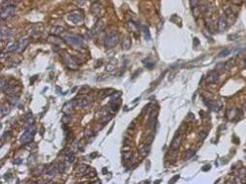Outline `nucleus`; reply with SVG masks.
I'll list each match as a JSON object with an SVG mask.
<instances>
[{
  "label": "nucleus",
  "instance_id": "f257e3e1",
  "mask_svg": "<svg viewBox=\"0 0 246 184\" xmlns=\"http://www.w3.org/2000/svg\"><path fill=\"white\" fill-rule=\"evenodd\" d=\"M63 40H64L68 45L73 46L75 48H80V46L82 45V40L80 39V37L73 35V34H67V35L63 38Z\"/></svg>",
  "mask_w": 246,
  "mask_h": 184
},
{
  "label": "nucleus",
  "instance_id": "f03ea898",
  "mask_svg": "<svg viewBox=\"0 0 246 184\" xmlns=\"http://www.w3.org/2000/svg\"><path fill=\"white\" fill-rule=\"evenodd\" d=\"M118 34L115 33V32H111L107 35L106 39H105V46L106 48H114L115 45L118 43Z\"/></svg>",
  "mask_w": 246,
  "mask_h": 184
},
{
  "label": "nucleus",
  "instance_id": "7ed1b4c3",
  "mask_svg": "<svg viewBox=\"0 0 246 184\" xmlns=\"http://www.w3.org/2000/svg\"><path fill=\"white\" fill-rule=\"evenodd\" d=\"M34 135H35V128L33 127V126L30 125L29 128H27L26 130H25V132L24 134L21 135V139H19V140H21V143H27V142H30L31 140H32Z\"/></svg>",
  "mask_w": 246,
  "mask_h": 184
},
{
  "label": "nucleus",
  "instance_id": "20e7f679",
  "mask_svg": "<svg viewBox=\"0 0 246 184\" xmlns=\"http://www.w3.org/2000/svg\"><path fill=\"white\" fill-rule=\"evenodd\" d=\"M67 19L75 24H80L83 21V16L80 11H73L69 13L67 15Z\"/></svg>",
  "mask_w": 246,
  "mask_h": 184
},
{
  "label": "nucleus",
  "instance_id": "39448f33",
  "mask_svg": "<svg viewBox=\"0 0 246 184\" xmlns=\"http://www.w3.org/2000/svg\"><path fill=\"white\" fill-rule=\"evenodd\" d=\"M16 12V6L15 5H7L6 7L2 6V9H1V19H7L9 17H12L14 14Z\"/></svg>",
  "mask_w": 246,
  "mask_h": 184
},
{
  "label": "nucleus",
  "instance_id": "423d86ee",
  "mask_svg": "<svg viewBox=\"0 0 246 184\" xmlns=\"http://www.w3.org/2000/svg\"><path fill=\"white\" fill-rule=\"evenodd\" d=\"M62 59L66 64V66H67L70 70H76V69L78 68V65H77L76 61H75L74 58L69 53H63L62 54Z\"/></svg>",
  "mask_w": 246,
  "mask_h": 184
},
{
  "label": "nucleus",
  "instance_id": "0eeeda50",
  "mask_svg": "<svg viewBox=\"0 0 246 184\" xmlns=\"http://www.w3.org/2000/svg\"><path fill=\"white\" fill-rule=\"evenodd\" d=\"M219 79V73L215 71H211L208 73L207 77V83H215Z\"/></svg>",
  "mask_w": 246,
  "mask_h": 184
},
{
  "label": "nucleus",
  "instance_id": "6e6552de",
  "mask_svg": "<svg viewBox=\"0 0 246 184\" xmlns=\"http://www.w3.org/2000/svg\"><path fill=\"white\" fill-rule=\"evenodd\" d=\"M75 107H76V106H75L74 101L68 102V103H66L64 106H63L62 111H63V113H64L68 114V116H70V114L74 111V108Z\"/></svg>",
  "mask_w": 246,
  "mask_h": 184
},
{
  "label": "nucleus",
  "instance_id": "1a4fd4ad",
  "mask_svg": "<svg viewBox=\"0 0 246 184\" xmlns=\"http://www.w3.org/2000/svg\"><path fill=\"white\" fill-rule=\"evenodd\" d=\"M18 43H19V50H18V53H21V51H24L25 48H26V47L28 46V44H29V40L26 39V38H21Z\"/></svg>",
  "mask_w": 246,
  "mask_h": 184
},
{
  "label": "nucleus",
  "instance_id": "9d476101",
  "mask_svg": "<svg viewBox=\"0 0 246 184\" xmlns=\"http://www.w3.org/2000/svg\"><path fill=\"white\" fill-rule=\"evenodd\" d=\"M227 25H228L227 19H226L224 17H220L219 21H218V30L220 32H222V31H224L226 28H227Z\"/></svg>",
  "mask_w": 246,
  "mask_h": 184
},
{
  "label": "nucleus",
  "instance_id": "9b49d317",
  "mask_svg": "<svg viewBox=\"0 0 246 184\" xmlns=\"http://www.w3.org/2000/svg\"><path fill=\"white\" fill-rule=\"evenodd\" d=\"M11 37V31L8 29V28L2 26L1 27V40L2 41H5V40L9 39Z\"/></svg>",
  "mask_w": 246,
  "mask_h": 184
},
{
  "label": "nucleus",
  "instance_id": "f8f14e48",
  "mask_svg": "<svg viewBox=\"0 0 246 184\" xmlns=\"http://www.w3.org/2000/svg\"><path fill=\"white\" fill-rule=\"evenodd\" d=\"M75 103V106L76 107H80V108H82V109H85L87 108L89 104H88V101L85 99H80V100H77V101H74Z\"/></svg>",
  "mask_w": 246,
  "mask_h": 184
},
{
  "label": "nucleus",
  "instance_id": "ddd939ff",
  "mask_svg": "<svg viewBox=\"0 0 246 184\" xmlns=\"http://www.w3.org/2000/svg\"><path fill=\"white\" fill-rule=\"evenodd\" d=\"M57 171H59V169H57L55 166L51 165V166L49 167V168L46 169V174H47L49 176L51 177V176H54V175H55V174L57 172Z\"/></svg>",
  "mask_w": 246,
  "mask_h": 184
},
{
  "label": "nucleus",
  "instance_id": "4468645a",
  "mask_svg": "<svg viewBox=\"0 0 246 184\" xmlns=\"http://www.w3.org/2000/svg\"><path fill=\"white\" fill-rule=\"evenodd\" d=\"M131 45H132L131 39H130L129 37H125V38L123 39V41H122V44H121V46H122V50H128L129 48H131Z\"/></svg>",
  "mask_w": 246,
  "mask_h": 184
},
{
  "label": "nucleus",
  "instance_id": "2eb2a0df",
  "mask_svg": "<svg viewBox=\"0 0 246 184\" xmlns=\"http://www.w3.org/2000/svg\"><path fill=\"white\" fill-rule=\"evenodd\" d=\"M48 41L50 43H51V44H53V45H60L63 42V40H61L56 36H50L48 38Z\"/></svg>",
  "mask_w": 246,
  "mask_h": 184
},
{
  "label": "nucleus",
  "instance_id": "dca6fc26",
  "mask_svg": "<svg viewBox=\"0 0 246 184\" xmlns=\"http://www.w3.org/2000/svg\"><path fill=\"white\" fill-rule=\"evenodd\" d=\"M18 50H19V43L17 42L15 44L11 45L10 47H8L4 51H7V53H15L16 51V53H18Z\"/></svg>",
  "mask_w": 246,
  "mask_h": 184
},
{
  "label": "nucleus",
  "instance_id": "f3484780",
  "mask_svg": "<svg viewBox=\"0 0 246 184\" xmlns=\"http://www.w3.org/2000/svg\"><path fill=\"white\" fill-rule=\"evenodd\" d=\"M180 142H181V138L180 137H177V138H175L172 142V148L173 149V150H175V149L178 148V146L180 145Z\"/></svg>",
  "mask_w": 246,
  "mask_h": 184
},
{
  "label": "nucleus",
  "instance_id": "a211bd4d",
  "mask_svg": "<svg viewBox=\"0 0 246 184\" xmlns=\"http://www.w3.org/2000/svg\"><path fill=\"white\" fill-rule=\"evenodd\" d=\"M104 28H105L104 19H100V21L96 24V25H95V31H96V32H101V31L104 30Z\"/></svg>",
  "mask_w": 246,
  "mask_h": 184
},
{
  "label": "nucleus",
  "instance_id": "6ab92c4d",
  "mask_svg": "<svg viewBox=\"0 0 246 184\" xmlns=\"http://www.w3.org/2000/svg\"><path fill=\"white\" fill-rule=\"evenodd\" d=\"M101 12V5L99 3H94L91 7V13L94 15H98Z\"/></svg>",
  "mask_w": 246,
  "mask_h": 184
},
{
  "label": "nucleus",
  "instance_id": "aec40b11",
  "mask_svg": "<svg viewBox=\"0 0 246 184\" xmlns=\"http://www.w3.org/2000/svg\"><path fill=\"white\" fill-rule=\"evenodd\" d=\"M0 111H1V116L4 117L5 116H7V114L10 113V108L7 104H3L1 106V110Z\"/></svg>",
  "mask_w": 246,
  "mask_h": 184
},
{
  "label": "nucleus",
  "instance_id": "412c9836",
  "mask_svg": "<svg viewBox=\"0 0 246 184\" xmlns=\"http://www.w3.org/2000/svg\"><path fill=\"white\" fill-rule=\"evenodd\" d=\"M63 31H64V28L61 26H53L51 28V34H53V35H59V34L62 33Z\"/></svg>",
  "mask_w": 246,
  "mask_h": 184
},
{
  "label": "nucleus",
  "instance_id": "4be33fe9",
  "mask_svg": "<svg viewBox=\"0 0 246 184\" xmlns=\"http://www.w3.org/2000/svg\"><path fill=\"white\" fill-rule=\"evenodd\" d=\"M86 169H88V167L86 165H80L76 168V172L77 174H85Z\"/></svg>",
  "mask_w": 246,
  "mask_h": 184
},
{
  "label": "nucleus",
  "instance_id": "5701e85b",
  "mask_svg": "<svg viewBox=\"0 0 246 184\" xmlns=\"http://www.w3.org/2000/svg\"><path fill=\"white\" fill-rule=\"evenodd\" d=\"M115 66H116V61H115L114 59H112L111 61L108 63V65H107V70L112 71L115 68Z\"/></svg>",
  "mask_w": 246,
  "mask_h": 184
},
{
  "label": "nucleus",
  "instance_id": "b1692460",
  "mask_svg": "<svg viewBox=\"0 0 246 184\" xmlns=\"http://www.w3.org/2000/svg\"><path fill=\"white\" fill-rule=\"evenodd\" d=\"M149 149H150L149 145H146V146H143V147H141L140 150H139V152H140V154L141 155V156H146V155L148 153Z\"/></svg>",
  "mask_w": 246,
  "mask_h": 184
},
{
  "label": "nucleus",
  "instance_id": "393cba45",
  "mask_svg": "<svg viewBox=\"0 0 246 184\" xmlns=\"http://www.w3.org/2000/svg\"><path fill=\"white\" fill-rule=\"evenodd\" d=\"M225 67H226V63L225 62H219L218 64L216 65V71L218 72H221V71H223L225 69Z\"/></svg>",
  "mask_w": 246,
  "mask_h": 184
},
{
  "label": "nucleus",
  "instance_id": "a878e982",
  "mask_svg": "<svg viewBox=\"0 0 246 184\" xmlns=\"http://www.w3.org/2000/svg\"><path fill=\"white\" fill-rule=\"evenodd\" d=\"M143 33H144V37H146V39L147 40V41H149V40L151 39V36H150V33H149V29H148V27L143 26Z\"/></svg>",
  "mask_w": 246,
  "mask_h": 184
},
{
  "label": "nucleus",
  "instance_id": "bb28decb",
  "mask_svg": "<svg viewBox=\"0 0 246 184\" xmlns=\"http://www.w3.org/2000/svg\"><path fill=\"white\" fill-rule=\"evenodd\" d=\"M230 53H231V50H229V48H224V50H222L219 53L218 56H219V57H224V56H227L228 54H230Z\"/></svg>",
  "mask_w": 246,
  "mask_h": 184
},
{
  "label": "nucleus",
  "instance_id": "cd10ccee",
  "mask_svg": "<svg viewBox=\"0 0 246 184\" xmlns=\"http://www.w3.org/2000/svg\"><path fill=\"white\" fill-rule=\"evenodd\" d=\"M153 140H154V135H149L148 137L146 138V145H150L153 142Z\"/></svg>",
  "mask_w": 246,
  "mask_h": 184
},
{
  "label": "nucleus",
  "instance_id": "c85d7f7f",
  "mask_svg": "<svg viewBox=\"0 0 246 184\" xmlns=\"http://www.w3.org/2000/svg\"><path fill=\"white\" fill-rule=\"evenodd\" d=\"M199 4H200L199 0H191V5H192L193 9H198Z\"/></svg>",
  "mask_w": 246,
  "mask_h": 184
},
{
  "label": "nucleus",
  "instance_id": "c756f323",
  "mask_svg": "<svg viewBox=\"0 0 246 184\" xmlns=\"http://www.w3.org/2000/svg\"><path fill=\"white\" fill-rule=\"evenodd\" d=\"M66 160H67L69 163H73L75 160V156L73 154H68L67 157H66Z\"/></svg>",
  "mask_w": 246,
  "mask_h": 184
},
{
  "label": "nucleus",
  "instance_id": "7c9ffc66",
  "mask_svg": "<svg viewBox=\"0 0 246 184\" xmlns=\"http://www.w3.org/2000/svg\"><path fill=\"white\" fill-rule=\"evenodd\" d=\"M18 102H19V97L14 96L12 98V100H11V104H12L13 106H16L17 104H18Z\"/></svg>",
  "mask_w": 246,
  "mask_h": 184
},
{
  "label": "nucleus",
  "instance_id": "2f4dec72",
  "mask_svg": "<svg viewBox=\"0 0 246 184\" xmlns=\"http://www.w3.org/2000/svg\"><path fill=\"white\" fill-rule=\"evenodd\" d=\"M205 137H207V133H205V132H201V133L199 134L200 140H204L205 139Z\"/></svg>",
  "mask_w": 246,
  "mask_h": 184
},
{
  "label": "nucleus",
  "instance_id": "473e14b6",
  "mask_svg": "<svg viewBox=\"0 0 246 184\" xmlns=\"http://www.w3.org/2000/svg\"><path fill=\"white\" fill-rule=\"evenodd\" d=\"M194 154H195V151H193V150H189V151H188L187 156H186V158H185V159H186V160H187V159H189V158H190V157H192Z\"/></svg>",
  "mask_w": 246,
  "mask_h": 184
},
{
  "label": "nucleus",
  "instance_id": "72a5a7b5",
  "mask_svg": "<svg viewBox=\"0 0 246 184\" xmlns=\"http://www.w3.org/2000/svg\"><path fill=\"white\" fill-rule=\"evenodd\" d=\"M179 178V175H175V176L173 177V179H170V181H169V183H173V182H175L176 180H177Z\"/></svg>",
  "mask_w": 246,
  "mask_h": 184
},
{
  "label": "nucleus",
  "instance_id": "f704fd0d",
  "mask_svg": "<svg viewBox=\"0 0 246 184\" xmlns=\"http://www.w3.org/2000/svg\"><path fill=\"white\" fill-rule=\"evenodd\" d=\"M132 155H131V152H127V153H124V159H129V158H131Z\"/></svg>",
  "mask_w": 246,
  "mask_h": 184
},
{
  "label": "nucleus",
  "instance_id": "c9c22d12",
  "mask_svg": "<svg viewBox=\"0 0 246 184\" xmlns=\"http://www.w3.org/2000/svg\"><path fill=\"white\" fill-rule=\"evenodd\" d=\"M10 135H11L10 132H9V131H6V132H5V133H4L3 136H2V139H5V138H9V137H10Z\"/></svg>",
  "mask_w": 246,
  "mask_h": 184
},
{
  "label": "nucleus",
  "instance_id": "e433bc0d",
  "mask_svg": "<svg viewBox=\"0 0 246 184\" xmlns=\"http://www.w3.org/2000/svg\"><path fill=\"white\" fill-rule=\"evenodd\" d=\"M202 169L204 172H207L208 169H210V166H209V165H205V166L202 167Z\"/></svg>",
  "mask_w": 246,
  "mask_h": 184
},
{
  "label": "nucleus",
  "instance_id": "4c0bfd02",
  "mask_svg": "<svg viewBox=\"0 0 246 184\" xmlns=\"http://www.w3.org/2000/svg\"><path fill=\"white\" fill-rule=\"evenodd\" d=\"M22 163V160L21 159H15L14 160V164H16V165H19V164H21Z\"/></svg>",
  "mask_w": 246,
  "mask_h": 184
},
{
  "label": "nucleus",
  "instance_id": "58836bf2",
  "mask_svg": "<svg viewBox=\"0 0 246 184\" xmlns=\"http://www.w3.org/2000/svg\"><path fill=\"white\" fill-rule=\"evenodd\" d=\"M146 171H148V169H149V168H150V162H149V161H147V167L146 166Z\"/></svg>",
  "mask_w": 246,
  "mask_h": 184
},
{
  "label": "nucleus",
  "instance_id": "ea45409f",
  "mask_svg": "<svg viewBox=\"0 0 246 184\" xmlns=\"http://www.w3.org/2000/svg\"><path fill=\"white\" fill-rule=\"evenodd\" d=\"M243 111H244V113H246V103L244 105H243Z\"/></svg>",
  "mask_w": 246,
  "mask_h": 184
},
{
  "label": "nucleus",
  "instance_id": "a19ab883",
  "mask_svg": "<svg viewBox=\"0 0 246 184\" xmlns=\"http://www.w3.org/2000/svg\"><path fill=\"white\" fill-rule=\"evenodd\" d=\"M244 62H245V65H246V59L244 60Z\"/></svg>",
  "mask_w": 246,
  "mask_h": 184
},
{
  "label": "nucleus",
  "instance_id": "79ce46f5",
  "mask_svg": "<svg viewBox=\"0 0 246 184\" xmlns=\"http://www.w3.org/2000/svg\"><path fill=\"white\" fill-rule=\"evenodd\" d=\"M19 1H21V0H19Z\"/></svg>",
  "mask_w": 246,
  "mask_h": 184
}]
</instances>
